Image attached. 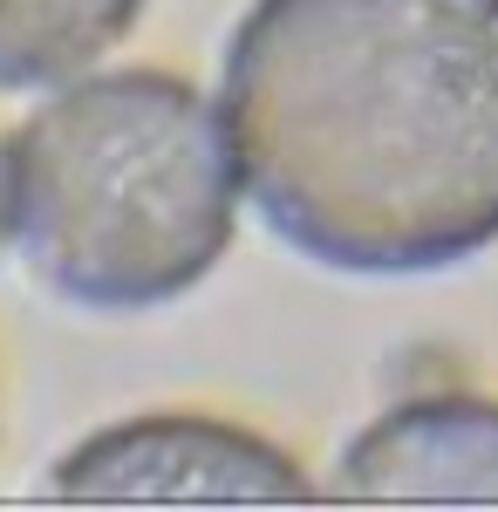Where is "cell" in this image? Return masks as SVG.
Returning <instances> with one entry per match:
<instances>
[{"mask_svg":"<svg viewBox=\"0 0 498 512\" xmlns=\"http://www.w3.org/2000/svg\"><path fill=\"white\" fill-rule=\"evenodd\" d=\"M219 117L260 219L321 267L430 274L498 239V0H253Z\"/></svg>","mask_w":498,"mask_h":512,"instance_id":"obj_1","label":"cell"},{"mask_svg":"<svg viewBox=\"0 0 498 512\" xmlns=\"http://www.w3.org/2000/svg\"><path fill=\"white\" fill-rule=\"evenodd\" d=\"M239 158L205 89L164 69L69 76L14 137V239L69 308L137 315L226 260Z\"/></svg>","mask_w":498,"mask_h":512,"instance_id":"obj_2","label":"cell"},{"mask_svg":"<svg viewBox=\"0 0 498 512\" xmlns=\"http://www.w3.org/2000/svg\"><path fill=\"white\" fill-rule=\"evenodd\" d=\"M48 499L62 506H301L314 485L301 465L246 424L226 417H123L82 437L48 472Z\"/></svg>","mask_w":498,"mask_h":512,"instance_id":"obj_3","label":"cell"},{"mask_svg":"<svg viewBox=\"0 0 498 512\" xmlns=\"http://www.w3.org/2000/svg\"><path fill=\"white\" fill-rule=\"evenodd\" d=\"M14 144H0V253H7V239H14Z\"/></svg>","mask_w":498,"mask_h":512,"instance_id":"obj_6","label":"cell"},{"mask_svg":"<svg viewBox=\"0 0 498 512\" xmlns=\"http://www.w3.org/2000/svg\"><path fill=\"white\" fill-rule=\"evenodd\" d=\"M328 492L383 506H498V403L458 390L396 403L342 451Z\"/></svg>","mask_w":498,"mask_h":512,"instance_id":"obj_4","label":"cell"},{"mask_svg":"<svg viewBox=\"0 0 498 512\" xmlns=\"http://www.w3.org/2000/svg\"><path fill=\"white\" fill-rule=\"evenodd\" d=\"M144 0H0V89H55L137 28Z\"/></svg>","mask_w":498,"mask_h":512,"instance_id":"obj_5","label":"cell"}]
</instances>
